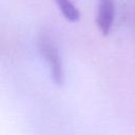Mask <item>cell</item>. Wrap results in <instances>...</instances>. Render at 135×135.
Masks as SVG:
<instances>
[{
	"label": "cell",
	"instance_id": "obj_1",
	"mask_svg": "<svg viewBox=\"0 0 135 135\" xmlns=\"http://www.w3.org/2000/svg\"><path fill=\"white\" fill-rule=\"evenodd\" d=\"M38 47L51 69L54 82L56 83V85H62L64 81L63 66L58 53V49L53 38L47 33L42 32L38 37Z\"/></svg>",
	"mask_w": 135,
	"mask_h": 135
},
{
	"label": "cell",
	"instance_id": "obj_3",
	"mask_svg": "<svg viewBox=\"0 0 135 135\" xmlns=\"http://www.w3.org/2000/svg\"><path fill=\"white\" fill-rule=\"evenodd\" d=\"M55 2L57 3L60 12L62 13V15L70 21L75 22L78 21L80 18V13L78 11V8L70 1V0H55Z\"/></svg>",
	"mask_w": 135,
	"mask_h": 135
},
{
	"label": "cell",
	"instance_id": "obj_2",
	"mask_svg": "<svg viewBox=\"0 0 135 135\" xmlns=\"http://www.w3.org/2000/svg\"><path fill=\"white\" fill-rule=\"evenodd\" d=\"M115 17L114 0H99L98 11L96 16V24L102 35L107 36L113 25Z\"/></svg>",
	"mask_w": 135,
	"mask_h": 135
}]
</instances>
